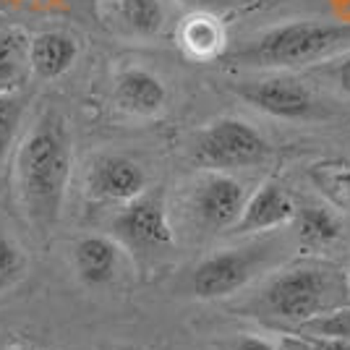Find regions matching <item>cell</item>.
Here are the masks:
<instances>
[{"mask_svg":"<svg viewBox=\"0 0 350 350\" xmlns=\"http://www.w3.org/2000/svg\"><path fill=\"white\" fill-rule=\"evenodd\" d=\"M71 178V133L58 110H44L16 152V191L40 238L55 230Z\"/></svg>","mask_w":350,"mask_h":350,"instance_id":"6da1fadb","label":"cell"},{"mask_svg":"<svg viewBox=\"0 0 350 350\" xmlns=\"http://www.w3.org/2000/svg\"><path fill=\"white\" fill-rule=\"evenodd\" d=\"M350 44V24L291 21L267 29L246 47L228 55L230 63L248 68H295L321 60Z\"/></svg>","mask_w":350,"mask_h":350,"instance_id":"7a4b0ae2","label":"cell"},{"mask_svg":"<svg viewBox=\"0 0 350 350\" xmlns=\"http://www.w3.org/2000/svg\"><path fill=\"white\" fill-rule=\"evenodd\" d=\"M113 238L136 259H152L175 246L162 191H146L113 217Z\"/></svg>","mask_w":350,"mask_h":350,"instance_id":"3957f363","label":"cell"},{"mask_svg":"<svg viewBox=\"0 0 350 350\" xmlns=\"http://www.w3.org/2000/svg\"><path fill=\"white\" fill-rule=\"evenodd\" d=\"M269 144L251 123L241 118H219L199 133L193 157L212 170H238L267 160Z\"/></svg>","mask_w":350,"mask_h":350,"instance_id":"277c9868","label":"cell"},{"mask_svg":"<svg viewBox=\"0 0 350 350\" xmlns=\"http://www.w3.org/2000/svg\"><path fill=\"white\" fill-rule=\"evenodd\" d=\"M233 92L256 107L259 113H267L282 120H301L314 113V97L301 81L272 76V79H256V81H238L233 84Z\"/></svg>","mask_w":350,"mask_h":350,"instance_id":"5b68a950","label":"cell"},{"mask_svg":"<svg viewBox=\"0 0 350 350\" xmlns=\"http://www.w3.org/2000/svg\"><path fill=\"white\" fill-rule=\"evenodd\" d=\"M327 288L329 282L319 269H291L269 282L264 304L278 317L301 321L319 311Z\"/></svg>","mask_w":350,"mask_h":350,"instance_id":"8992f818","label":"cell"},{"mask_svg":"<svg viewBox=\"0 0 350 350\" xmlns=\"http://www.w3.org/2000/svg\"><path fill=\"white\" fill-rule=\"evenodd\" d=\"M256 267H259V254H254V248L251 251L233 248L215 254L202 264H196V269L191 272V293L204 301L233 295L254 278Z\"/></svg>","mask_w":350,"mask_h":350,"instance_id":"52a82bcc","label":"cell"},{"mask_svg":"<svg viewBox=\"0 0 350 350\" xmlns=\"http://www.w3.org/2000/svg\"><path fill=\"white\" fill-rule=\"evenodd\" d=\"M87 191L92 199L107 204H129L146 193L144 167L123 154H97L89 162Z\"/></svg>","mask_w":350,"mask_h":350,"instance_id":"ba28073f","label":"cell"},{"mask_svg":"<svg viewBox=\"0 0 350 350\" xmlns=\"http://www.w3.org/2000/svg\"><path fill=\"white\" fill-rule=\"evenodd\" d=\"M243 186L225 173L206 175L193 193V212L209 230H233L235 222L243 215Z\"/></svg>","mask_w":350,"mask_h":350,"instance_id":"9c48e42d","label":"cell"},{"mask_svg":"<svg viewBox=\"0 0 350 350\" xmlns=\"http://www.w3.org/2000/svg\"><path fill=\"white\" fill-rule=\"evenodd\" d=\"M113 103L120 113L133 118H152L167 105V89L160 76L146 68H126L118 73Z\"/></svg>","mask_w":350,"mask_h":350,"instance_id":"30bf717a","label":"cell"},{"mask_svg":"<svg viewBox=\"0 0 350 350\" xmlns=\"http://www.w3.org/2000/svg\"><path fill=\"white\" fill-rule=\"evenodd\" d=\"M295 217L293 199L278 183H264L243 206V215L235 222L233 233H262L272 230Z\"/></svg>","mask_w":350,"mask_h":350,"instance_id":"8fae6325","label":"cell"},{"mask_svg":"<svg viewBox=\"0 0 350 350\" xmlns=\"http://www.w3.org/2000/svg\"><path fill=\"white\" fill-rule=\"evenodd\" d=\"M118 248L116 238L107 235H84L73 246V269L76 278L89 288H103L118 272Z\"/></svg>","mask_w":350,"mask_h":350,"instance_id":"7c38bea8","label":"cell"},{"mask_svg":"<svg viewBox=\"0 0 350 350\" xmlns=\"http://www.w3.org/2000/svg\"><path fill=\"white\" fill-rule=\"evenodd\" d=\"M79 58V42L66 31H42L29 42V68L44 81L60 79Z\"/></svg>","mask_w":350,"mask_h":350,"instance_id":"4fadbf2b","label":"cell"},{"mask_svg":"<svg viewBox=\"0 0 350 350\" xmlns=\"http://www.w3.org/2000/svg\"><path fill=\"white\" fill-rule=\"evenodd\" d=\"M180 44L183 50L189 53L191 58L196 60H212L222 55V47H225V27L219 24L212 14H199L189 16L180 27Z\"/></svg>","mask_w":350,"mask_h":350,"instance_id":"5bb4252c","label":"cell"},{"mask_svg":"<svg viewBox=\"0 0 350 350\" xmlns=\"http://www.w3.org/2000/svg\"><path fill=\"white\" fill-rule=\"evenodd\" d=\"M118 24L136 37H154L165 27V5L160 0H116Z\"/></svg>","mask_w":350,"mask_h":350,"instance_id":"9a60e30c","label":"cell"},{"mask_svg":"<svg viewBox=\"0 0 350 350\" xmlns=\"http://www.w3.org/2000/svg\"><path fill=\"white\" fill-rule=\"evenodd\" d=\"M340 230H342L340 219L327 209L311 206V209H304L298 215V238H301V246L308 248V251H317V248L335 243L340 238Z\"/></svg>","mask_w":350,"mask_h":350,"instance_id":"2e32d148","label":"cell"},{"mask_svg":"<svg viewBox=\"0 0 350 350\" xmlns=\"http://www.w3.org/2000/svg\"><path fill=\"white\" fill-rule=\"evenodd\" d=\"M21 120H24V97L18 92H3L0 94V167L8 160Z\"/></svg>","mask_w":350,"mask_h":350,"instance_id":"e0dca14e","label":"cell"},{"mask_svg":"<svg viewBox=\"0 0 350 350\" xmlns=\"http://www.w3.org/2000/svg\"><path fill=\"white\" fill-rule=\"evenodd\" d=\"M24 63H29V40L14 29H0V84L16 79Z\"/></svg>","mask_w":350,"mask_h":350,"instance_id":"ac0fdd59","label":"cell"},{"mask_svg":"<svg viewBox=\"0 0 350 350\" xmlns=\"http://www.w3.org/2000/svg\"><path fill=\"white\" fill-rule=\"evenodd\" d=\"M24 272H27V256L21 246L11 238L0 235V293L16 288Z\"/></svg>","mask_w":350,"mask_h":350,"instance_id":"d6986e66","label":"cell"},{"mask_svg":"<svg viewBox=\"0 0 350 350\" xmlns=\"http://www.w3.org/2000/svg\"><path fill=\"white\" fill-rule=\"evenodd\" d=\"M304 332L314 337H335V340H350V308H342L332 317L314 319L304 324Z\"/></svg>","mask_w":350,"mask_h":350,"instance_id":"ffe728a7","label":"cell"},{"mask_svg":"<svg viewBox=\"0 0 350 350\" xmlns=\"http://www.w3.org/2000/svg\"><path fill=\"white\" fill-rule=\"evenodd\" d=\"M329 191L337 196V202L350 204V167L348 170H337L329 175Z\"/></svg>","mask_w":350,"mask_h":350,"instance_id":"44dd1931","label":"cell"},{"mask_svg":"<svg viewBox=\"0 0 350 350\" xmlns=\"http://www.w3.org/2000/svg\"><path fill=\"white\" fill-rule=\"evenodd\" d=\"M308 350H350V340H335V337H317L308 342Z\"/></svg>","mask_w":350,"mask_h":350,"instance_id":"7402d4cb","label":"cell"},{"mask_svg":"<svg viewBox=\"0 0 350 350\" xmlns=\"http://www.w3.org/2000/svg\"><path fill=\"white\" fill-rule=\"evenodd\" d=\"M230 348L233 350H275L269 342H264L259 337H238Z\"/></svg>","mask_w":350,"mask_h":350,"instance_id":"603a6c76","label":"cell"},{"mask_svg":"<svg viewBox=\"0 0 350 350\" xmlns=\"http://www.w3.org/2000/svg\"><path fill=\"white\" fill-rule=\"evenodd\" d=\"M337 81H340V87L350 94V55L340 63V68H337Z\"/></svg>","mask_w":350,"mask_h":350,"instance_id":"cb8c5ba5","label":"cell"},{"mask_svg":"<svg viewBox=\"0 0 350 350\" xmlns=\"http://www.w3.org/2000/svg\"><path fill=\"white\" fill-rule=\"evenodd\" d=\"M8 350H50V348H44L40 342H31V340H18V342H14Z\"/></svg>","mask_w":350,"mask_h":350,"instance_id":"d4e9b609","label":"cell"},{"mask_svg":"<svg viewBox=\"0 0 350 350\" xmlns=\"http://www.w3.org/2000/svg\"><path fill=\"white\" fill-rule=\"evenodd\" d=\"M180 3L196 5V8H212V5H222V3H228V0H180Z\"/></svg>","mask_w":350,"mask_h":350,"instance_id":"484cf974","label":"cell"},{"mask_svg":"<svg viewBox=\"0 0 350 350\" xmlns=\"http://www.w3.org/2000/svg\"><path fill=\"white\" fill-rule=\"evenodd\" d=\"M126 350H131V348H126Z\"/></svg>","mask_w":350,"mask_h":350,"instance_id":"4316f807","label":"cell"}]
</instances>
